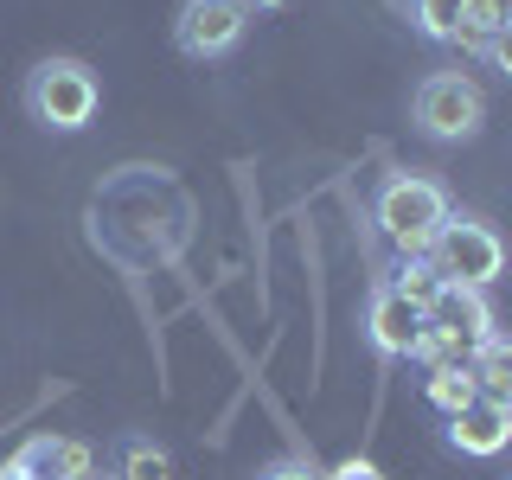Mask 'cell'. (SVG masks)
<instances>
[{
  "mask_svg": "<svg viewBox=\"0 0 512 480\" xmlns=\"http://www.w3.org/2000/svg\"><path fill=\"white\" fill-rule=\"evenodd\" d=\"M416 26L436 45H468V0H416Z\"/></svg>",
  "mask_w": 512,
  "mask_h": 480,
  "instance_id": "11",
  "label": "cell"
},
{
  "mask_svg": "<svg viewBox=\"0 0 512 480\" xmlns=\"http://www.w3.org/2000/svg\"><path fill=\"white\" fill-rule=\"evenodd\" d=\"M423 397L436 404L442 416H455V410H468L474 404V378H468V365H429V378H423Z\"/></svg>",
  "mask_w": 512,
  "mask_h": 480,
  "instance_id": "12",
  "label": "cell"
},
{
  "mask_svg": "<svg viewBox=\"0 0 512 480\" xmlns=\"http://www.w3.org/2000/svg\"><path fill=\"white\" fill-rule=\"evenodd\" d=\"M365 333H372V346L384 359H410L416 340H423V314L384 282V288H372V301H365Z\"/></svg>",
  "mask_w": 512,
  "mask_h": 480,
  "instance_id": "8",
  "label": "cell"
},
{
  "mask_svg": "<svg viewBox=\"0 0 512 480\" xmlns=\"http://www.w3.org/2000/svg\"><path fill=\"white\" fill-rule=\"evenodd\" d=\"M96 103H103V84L84 58H45L32 64L26 77V109L39 128H58V135H77V128L96 122Z\"/></svg>",
  "mask_w": 512,
  "mask_h": 480,
  "instance_id": "2",
  "label": "cell"
},
{
  "mask_svg": "<svg viewBox=\"0 0 512 480\" xmlns=\"http://www.w3.org/2000/svg\"><path fill=\"white\" fill-rule=\"evenodd\" d=\"M391 288H397V295L410 301L416 314H423L429 301L442 295V276H436V263H429V256H404V269H397V276H391Z\"/></svg>",
  "mask_w": 512,
  "mask_h": 480,
  "instance_id": "13",
  "label": "cell"
},
{
  "mask_svg": "<svg viewBox=\"0 0 512 480\" xmlns=\"http://www.w3.org/2000/svg\"><path fill=\"white\" fill-rule=\"evenodd\" d=\"M423 333H436V340L474 352L480 340H493V308H487V295H480V288L442 282V295L423 308Z\"/></svg>",
  "mask_w": 512,
  "mask_h": 480,
  "instance_id": "6",
  "label": "cell"
},
{
  "mask_svg": "<svg viewBox=\"0 0 512 480\" xmlns=\"http://www.w3.org/2000/svg\"><path fill=\"white\" fill-rule=\"evenodd\" d=\"M122 480H173V455L154 448V442H135L122 455Z\"/></svg>",
  "mask_w": 512,
  "mask_h": 480,
  "instance_id": "15",
  "label": "cell"
},
{
  "mask_svg": "<svg viewBox=\"0 0 512 480\" xmlns=\"http://www.w3.org/2000/svg\"><path fill=\"white\" fill-rule=\"evenodd\" d=\"M372 218H378L384 244L397 256H429L436 231L448 224V192L436 180H423V173H391V180L378 186Z\"/></svg>",
  "mask_w": 512,
  "mask_h": 480,
  "instance_id": "1",
  "label": "cell"
},
{
  "mask_svg": "<svg viewBox=\"0 0 512 480\" xmlns=\"http://www.w3.org/2000/svg\"><path fill=\"white\" fill-rule=\"evenodd\" d=\"M320 480H384V474L372 468V461H340V468H333V474H320Z\"/></svg>",
  "mask_w": 512,
  "mask_h": 480,
  "instance_id": "16",
  "label": "cell"
},
{
  "mask_svg": "<svg viewBox=\"0 0 512 480\" xmlns=\"http://www.w3.org/2000/svg\"><path fill=\"white\" fill-rule=\"evenodd\" d=\"M256 7H288V0H250V13H256Z\"/></svg>",
  "mask_w": 512,
  "mask_h": 480,
  "instance_id": "19",
  "label": "cell"
},
{
  "mask_svg": "<svg viewBox=\"0 0 512 480\" xmlns=\"http://www.w3.org/2000/svg\"><path fill=\"white\" fill-rule=\"evenodd\" d=\"M468 378H474V391H480V397H493V404H512V359H506V340H500V333L474 346Z\"/></svg>",
  "mask_w": 512,
  "mask_h": 480,
  "instance_id": "10",
  "label": "cell"
},
{
  "mask_svg": "<svg viewBox=\"0 0 512 480\" xmlns=\"http://www.w3.org/2000/svg\"><path fill=\"white\" fill-rule=\"evenodd\" d=\"M250 32V0H186L173 20V45L186 58H224Z\"/></svg>",
  "mask_w": 512,
  "mask_h": 480,
  "instance_id": "5",
  "label": "cell"
},
{
  "mask_svg": "<svg viewBox=\"0 0 512 480\" xmlns=\"http://www.w3.org/2000/svg\"><path fill=\"white\" fill-rule=\"evenodd\" d=\"M13 468L26 480H84L90 474V448L71 442V436H32L20 455H13Z\"/></svg>",
  "mask_w": 512,
  "mask_h": 480,
  "instance_id": "9",
  "label": "cell"
},
{
  "mask_svg": "<svg viewBox=\"0 0 512 480\" xmlns=\"http://www.w3.org/2000/svg\"><path fill=\"white\" fill-rule=\"evenodd\" d=\"M416 122L436 141H468V135H480V122H487V90H480L468 71H436L416 90Z\"/></svg>",
  "mask_w": 512,
  "mask_h": 480,
  "instance_id": "4",
  "label": "cell"
},
{
  "mask_svg": "<svg viewBox=\"0 0 512 480\" xmlns=\"http://www.w3.org/2000/svg\"><path fill=\"white\" fill-rule=\"evenodd\" d=\"M506 26H512V0H468V45L506 39Z\"/></svg>",
  "mask_w": 512,
  "mask_h": 480,
  "instance_id": "14",
  "label": "cell"
},
{
  "mask_svg": "<svg viewBox=\"0 0 512 480\" xmlns=\"http://www.w3.org/2000/svg\"><path fill=\"white\" fill-rule=\"evenodd\" d=\"M263 480H320V468H308V461H276Z\"/></svg>",
  "mask_w": 512,
  "mask_h": 480,
  "instance_id": "17",
  "label": "cell"
},
{
  "mask_svg": "<svg viewBox=\"0 0 512 480\" xmlns=\"http://www.w3.org/2000/svg\"><path fill=\"white\" fill-rule=\"evenodd\" d=\"M0 480H26L20 468H13V461H0Z\"/></svg>",
  "mask_w": 512,
  "mask_h": 480,
  "instance_id": "18",
  "label": "cell"
},
{
  "mask_svg": "<svg viewBox=\"0 0 512 480\" xmlns=\"http://www.w3.org/2000/svg\"><path fill=\"white\" fill-rule=\"evenodd\" d=\"M442 436H448V448H455V455H474V461H487V455H500V448L512 442V404L474 397L468 410L442 416Z\"/></svg>",
  "mask_w": 512,
  "mask_h": 480,
  "instance_id": "7",
  "label": "cell"
},
{
  "mask_svg": "<svg viewBox=\"0 0 512 480\" xmlns=\"http://www.w3.org/2000/svg\"><path fill=\"white\" fill-rule=\"evenodd\" d=\"M429 263H436V276H442V282H455V288H480V295H487V288L500 282V269H506V244L493 237V224H480V218H455V212H448V224L436 231V244H429Z\"/></svg>",
  "mask_w": 512,
  "mask_h": 480,
  "instance_id": "3",
  "label": "cell"
}]
</instances>
